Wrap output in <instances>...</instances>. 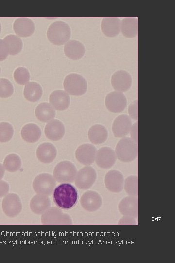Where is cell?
Segmentation results:
<instances>
[{"label": "cell", "mask_w": 175, "mask_h": 263, "mask_svg": "<svg viewBox=\"0 0 175 263\" xmlns=\"http://www.w3.org/2000/svg\"><path fill=\"white\" fill-rule=\"evenodd\" d=\"M65 55L70 59L78 60L84 55L85 48L84 45L76 40L68 41L64 45Z\"/></svg>", "instance_id": "obj_20"}, {"label": "cell", "mask_w": 175, "mask_h": 263, "mask_svg": "<svg viewBox=\"0 0 175 263\" xmlns=\"http://www.w3.org/2000/svg\"><path fill=\"white\" fill-rule=\"evenodd\" d=\"M116 158L115 152L113 149L108 147H104L97 151L95 160L99 167L109 169L114 165Z\"/></svg>", "instance_id": "obj_11"}, {"label": "cell", "mask_w": 175, "mask_h": 263, "mask_svg": "<svg viewBox=\"0 0 175 263\" xmlns=\"http://www.w3.org/2000/svg\"><path fill=\"white\" fill-rule=\"evenodd\" d=\"M52 198L59 208L68 210L76 205L78 200V194L73 185L64 183L55 188L53 191Z\"/></svg>", "instance_id": "obj_1"}, {"label": "cell", "mask_w": 175, "mask_h": 263, "mask_svg": "<svg viewBox=\"0 0 175 263\" xmlns=\"http://www.w3.org/2000/svg\"><path fill=\"white\" fill-rule=\"evenodd\" d=\"M2 208L9 217L13 218L18 215L22 208L19 197L15 193L7 194L2 200Z\"/></svg>", "instance_id": "obj_9"}, {"label": "cell", "mask_w": 175, "mask_h": 263, "mask_svg": "<svg viewBox=\"0 0 175 263\" xmlns=\"http://www.w3.org/2000/svg\"><path fill=\"white\" fill-rule=\"evenodd\" d=\"M42 92V88L39 84L35 82H28L24 87V96L27 100L34 102L40 99Z\"/></svg>", "instance_id": "obj_29"}, {"label": "cell", "mask_w": 175, "mask_h": 263, "mask_svg": "<svg viewBox=\"0 0 175 263\" xmlns=\"http://www.w3.org/2000/svg\"><path fill=\"white\" fill-rule=\"evenodd\" d=\"M102 203L101 196L96 191L88 190L81 196L80 204L82 207L89 212H94L98 210Z\"/></svg>", "instance_id": "obj_15"}, {"label": "cell", "mask_w": 175, "mask_h": 263, "mask_svg": "<svg viewBox=\"0 0 175 263\" xmlns=\"http://www.w3.org/2000/svg\"><path fill=\"white\" fill-rule=\"evenodd\" d=\"M56 185L53 176L48 173H42L34 179L33 188L37 194L49 196L52 193Z\"/></svg>", "instance_id": "obj_6"}, {"label": "cell", "mask_w": 175, "mask_h": 263, "mask_svg": "<svg viewBox=\"0 0 175 263\" xmlns=\"http://www.w3.org/2000/svg\"><path fill=\"white\" fill-rule=\"evenodd\" d=\"M47 36L48 40L56 45H61L70 39V28L67 23L62 21H56L49 27Z\"/></svg>", "instance_id": "obj_2"}, {"label": "cell", "mask_w": 175, "mask_h": 263, "mask_svg": "<svg viewBox=\"0 0 175 263\" xmlns=\"http://www.w3.org/2000/svg\"><path fill=\"white\" fill-rule=\"evenodd\" d=\"M111 84L116 91L124 92L128 90L132 84L131 75L127 71L121 70L115 72L111 77Z\"/></svg>", "instance_id": "obj_14"}, {"label": "cell", "mask_w": 175, "mask_h": 263, "mask_svg": "<svg viewBox=\"0 0 175 263\" xmlns=\"http://www.w3.org/2000/svg\"><path fill=\"white\" fill-rule=\"evenodd\" d=\"M69 94L62 90H56L51 93L49 97L50 104L56 110L62 111L67 109L70 104Z\"/></svg>", "instance_id": "obj_18"}, {"label": "cell", "mask_w": 175, "mask_h": 263, "mask_svg": "<svg viewBox=\"0 0 175 263\" xmlns=\"http://www.w3.org/2000/svg\"><path fill=\"white\" fill-rule=\"evenodd\" d=\"M51 207V202L48 196L36 194L33 197L30 203L31 211L35 214L42 215Z\"/></svg>", "instance_id": "obj_22"}, {"label": "cell", "mask_w": 175, "mask_h": 263, "mask_svg": "<svg viewBox=\"0 0 175 263\" xmlns=\"http://www.w3.org/2000/svg\"><path fill=\"white\" fill-rule=\"evenodd\" d=\"M42 224L45 225H66L72 224L70 217L62 212L58 207H50L42 214L41 217Z\"/></svg>", "instance_id": "obj_7"}, {"label": "cell", "mask_w": 175, "mask_h": 263, "mask_svg": "<svg viewBox=\"0 0 175 263\" xmlns=\"http://www.w3.org/2000/svg\"><path fill=\"white\" fill-rule=\"evenodd\" d=\"M35 114L39 120L43 122H47L54 118L55 111L50 104L43 102L36 107Z\"/></svg>", "instance_id": "obj_26"}, {"label": "cell", "mask_w": 175, "mask_h": 263, "mask_svg": "<svg viewBox=\"0 0 175 263\" xmlns=\"http://www.w3.org/2000/svg\"><path fill=\"white\" fill-rule=\"evenodd\" d=\"M138 178L137 176L131 175L128 177L124 182V187L126 192L129 196H137L138 195Z\"/></svg>", "instance_id": "obj_32"}, {"label": "cell", "mask_w": 175, "mask_h": 263, "mask_svg": "<svg viewBox=\"0 0 175 263\" xmlns=\"http://www.w3.org/2000/svg\"><path fill=\"white\" fill-rule=\"evenodd\" d=\"M77 172V169L73 163L68 161H63L55 167L53 177L59 183H72Z\"/></svg>", "instance_id": "obj_5"}, {"label": "cell", "mask_w": 175, "mask_h": 263, "mask_svg": "<svg viewBox=\"0 0 175 263\" xmlns=\"http://www.w3.org/2000/svg\"><path fill=\"white\" fill-rule=\"evenodd\" d=\"M131 138L136 143L137 142V123H135L132 125L130 130Z\"/></svg>", "instance_id": "obj_38"}, {"label": "cell", "mask_w": 175, "mask_h": 263, "mask_svg": "<svg viewBox=\"0 0 175 263\" xmlns=\"http://www.w3.org/2000/svg\"><path fill=\"white\" fill-rule=\"evenodd\" d=\"M14 88L12 83L7 79H0V97H10L13 93Z\"/></svg>", "instance_id": "obj_35"}, {"label": "cell", "mask_w": 175, "mask_h": 263, "mask_svg": "<svg viewBox=\"0 0 175 263\" xmlns=\"http://www.w3.org/2000/svg\"><path fill=\"white\" fill-rule=\"evenodd\" d=\"M15 32L19 36L27 37L32 35L35 31L33 21L27 18H19L16 20L14 24Z\"/></svg>", "instance_id": "obj_21"}, {"label": "cell", "mask_w": 175, "mask_h": 263, "mask_svg": "<svg viewBox=\"0 0 175 263\" xmlns=\"http://www.w3.org/2000/svg\"><path fill=\"white\" fill-rule=\"evenodd\" d=\"M97 152L96 148L90 144L80 145L75 152L76 159L84 165H91L95 160Z\"/></svg>", "instance_id": "obj_13"}, {"label": "cell", "mask_w": 175, "mask_h": 263, "mask_svg": "<svg viewBox=\"0 0 175 263\" xmlns=\"http://www.w3.org/2000/svg\"><path fill=\"white\" fill-rule=\"evenodd\" d=\"M14 77L18 84L25 85L28 83L30 75L27 69L23 67H20L15 71Z\"/></svg>", "instance_id": "obj_33"}, {"label": "cell", "mask_w": 175, "mask_h": 263, "mask_svg": "<svg viewBox=\"0 0 175 263\" xmlns=\"http://www.w3.org/2000/svg\"><path fill=\"white\" fill-rule=\"evenodd\" d=\"M128 112L130 117L134 120H137V100L131 103L129 106Z\"/></svg>", "instance_id": "obj_36"}, {"label": "cell", "mask_w": 175, "mask_h": 263, "mask_svg": "<svg viewBox=\"0 0 175 263\" xmlns=\"http://www.w3.org/2000/svg\"><path fill=\"white\" fill-rule=\"evenodd\" d=\"M103 33L109 37L118 35L120 31V20L116 17H105L102 19L101 25Z\"/></svg>", "instance_id": "obj_24"}, {"label": "cell", "mask_w": 175, "mask_h": 263, "mask_svg": "<svg viewBox=\"0 0 175 263\" xmlns=\"http://www.w3.org/2000/svg\"><path fill=\"white\" fill-rule=\"evenodd\" d=\"M7 54L4 43L0 39V60L4 59L6 57Z\"/></svg>", "instance_id": "obj_39"}, {"label": "cell", "mask_w": 175, "mask_h": 263, "mask_svg": "<svg viewBox=\"0 0 175 263\" xmlns=\"http://www.w3.org/2000/svg\"><path fill=\"white\" fill-rule=\"evenodd\" d=\"M21 166V159L17 154H9L4 159L3 167L4 169L9 172H16L20 169Z\"/></svg>", "instance_id": "obj_30"}, {"label": "cell", "mask_w": 175, "mask_h": 263, "mask_svg": "<svg viewBox=\"0 0 175 263\" xmlns=\"http://www.w3.org/2000/svg\"><path fill=\"white\" fill-rule=\"evenodd\" d=\"M124 178L118 170H112L105 175L104 183L106 188L110 191L118 193L122 191L124 186Z\"/></svg>", "instance_id": "obj_12"}, {"label": "cell", "mask_w": 175, "mask_h": 263, "mask_svg": "<svg viewBox=\"0 0 175 263\" xmlns=\"http://www.w3.org/2000/svg\"><path fill=\"white\" fill-rule=\"evenodd\" d=\"M135 220L134 218L128 217V216H123L121 218L119 222V224H134Z\"/></svg>", "instance_id": "obj_40"}, {"label": "cell", "mask_w": 175, "mask_h": 263, "mask_svg": "<svg viewBox=\"0 0 175 263\" xmlns=\"http://www.w3.org/2000/svg\"><path fill=\"white\" fill-rule=\"evenodd\" d=\"M122 33L125 37L132 38L137 35L138 20L137 18L127 17L122 19L120 22Z\"/></svg>", "instance_id": "obj_28"}, {"label": "cell", "mask_w": 175, "mask_h": 263, "mask_svg": "<svg viewBox=\"0 0 175 263\" xmlns=\"http://www.w3.org/2000/svg\"><path fill=\"white\" fill-rule=\"evenodd\" d=\"M115 153L120 161L130 162L137 156V143L131 138L123 137L116 145Z\"/></svg>", "instance_id": "obj_3"}, {"label": "cell", "mask_w": 175, "mask_h": 263, "mask_svg": "<svg viewBox=\"0 0 175 263\" xmlns=\"http://www.w3.org/2000/svg\"><path fill=\"white\" fill-rule=\"evenodd\" d=\"M5 41L10 54H17L22 50L23 43L19 37L15 35H9L5 38Z\"/></svg>", "instance_id": "obj_31"}, {"label": "cell", "mask_w": 175, "mask_h": 263, "mask_svg": "<svg viewBox=\"0 0 175 263\" xmlns=\"http://www.w3.org/2000/svg\"><path fill=\"white\" fill-rule=\"evenodd\" d=\"M14 130L12 125L8 122L0 123V142L9 141L12 137Z\"/></svg>", "instance_id": "obj_34"}, {"label": "cell", "mask_w": 175, "mask_h": 263, "mask_svg": "<svg viewBox=\"0 0 175 263\" xmlns=\"http://www.w3.org/2000/svg\"></svg>", "instance_id": "obj_42"}, {"label": "cell", "mask_w": 175, "mask_h": 263, "mask_svg": "<svg viewBox=\"0 0 175 263\" xmlns=\"http://www.w3.org/2000/svg\"><path fill=\"white\" fill-rule=\"evenodd\" d=\"M9 190V185L5 181L0 180V198L6 195Z\"/></svg>", "instance_id": "obj_37"}, {"label": "cell", "mask_w": 175, "mask_h": 263, "mask_svg": "<svg viewBox=\"0 0 175 263\" xmlns=\"http://www.w3.org/2000/svg\"><path fill=\"white\" fill-rule=\"evenodd\" d=\"M65 91L74 96H81L84 94L87 89V83L86 79L81 75L71 73L65 77L63 82Z\"/></svg>", "instance_id": "obj_4"}, {"label": "cell", "mask_w": 175, "mask_h": 263, "mask_svg": "<svg viewBox=\"0 0 175 263\" xmlns=\"http://www.w3.org/2000/svg\"><path fill=\"white\" fill-rule=\"evenodd\" d=\"M5 173V169L3 166L0 163V180L3 178Z\"/></svg>", "instance_id": "obj_41"}, {"label": "cell", "mask_w": 175, "mask_h": 263, "mask_svg": "<svg viewBox=\"0 0 175 263\" xmlns=\"http://www.w3.org/2000/svg\"><path fill=\"white\" fill-rule=\"evenodd\" d=\"M96 178L97 174L94 169L90 166H85L77 172L74 179L75 184L79 189L87 190L92 186Z\"/></svg>", "instance_id": "obj_8"}, {"label": "cell", "mask_w": 175, "mask_h": 263, "mask_svg": "<svg viewBox=\"0 0 175 263\" xmlns=\"http://www.w3.org/2000/svg\"><path fill=\"white\" fill-rule=\"evenodd\" d=\"M88 136L90 141L94 144H100L105 142L108 137L106 129L103 125L96 124L89 130Z\"/></svg>", "instance_id": "obj_27"}, {"label": "cell", "mask_w": 175, "mask_h": 263, "mask_svg": "<svg viewBox=\"0 0 175 263\" xmlns=\"http://www.w3.org/2000/svg\"><path fill=\"white\" fill-rule=\"evenodd\" d=\"M65 132V127L60 121L54 119L49 122L45 126V134L50 140L58 141L64 136Z\"/></svg>", "instance_id": "obj_19"}, {"label": "cell", "mask_w": 175, "mask_h": 263, "mask_svg": "<svg viewBox=\"0 0 175 263\" xmlns=\"http://www.w3.org/2000/svg\"><path fill=\"white\" fill-rule=\"evenodd\" d=\"M120 212L124 216L137 218L138 199L137 196H129L121 200L118 205Z\"/></svg>", "instance_id": "obj_17"}, {"label": "cell", "mask_w": 175, "mask_h": 263, "mask_svg": "<svg viewBox=\"0 0 175 263\" xmlns=\"http://www.w3.org/2000/svg\"><path fill=\"white\" fill-rule=\"evenodd\" d=\"M105 104L107 109L113 113H120L125 108L127 100L122 92L113 91L106 95Z\"/></svg>", "instance_id": "obj_10"}, {"label": "cell", "mask_w": 175, "mask_h": 263, "mask_svg": "<svg viewBox=\"0 0 175 263\" xmlns=\"http://www.w3.org/2000/svg\"><path fill=\"white\" fill-rule=\"evenodd\" d=\"M57 150L51 143H43L40 144L36 150V156L38 160L44 163H50L55 158Z\"/></svg>", "instance_id": "obj_23"}, {"label": "cell", "mask_w": 175, "mask_h": 263, "mask_svg": "<svg viewBox=\"0 0 175 263\" xmlns=\"http://www.w3.org/2000/svg\"><path fill=\"white\" fill-rule=\"evenodd\" d=\"M21 135L25 141L29 143H35L40 138L41 131L37 125L29 123L25 125L22 128Z\"/></svg>", "instance_id": "obj_25"}, {"label": "cell", "mask_w": 175, "mask_h": 263, "mask_svg": "<svg viewBox=\"0 0 175 263\" xmlns=\"http://www.w3.org/2000/svg\"><path fill=\"white\" fill-rule=\"evenodd\" d=\"M130 117L125 114L118 116L112 125V132L116 137H124L130 132L132 127Z\"/></svg>", "instance_id": "obj_16"}]
</instances>
